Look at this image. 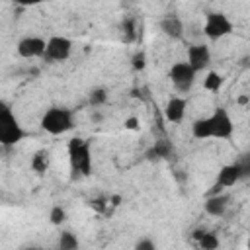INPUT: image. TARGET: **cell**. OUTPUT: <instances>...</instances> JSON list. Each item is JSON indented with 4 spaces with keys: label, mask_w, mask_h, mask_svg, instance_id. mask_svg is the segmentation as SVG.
I'll return each instance as SVG.
<instances>
[{
    "label": "cell",
    "mask_w": 250,
    "mask_h": 250,
    "mask_svg": "<svg viewBox=\"0 0 250 250\" xmlns=\"http://www.w3.org/2000/svg\"><path fill=\"white\" fill-rule=\"evenodd\" d=\"M59 248L61 250H74V248H78V238L72 232L62 230L59 234Z\"/></svg>",
    "instance_id": "cell-16"
},
{
    "label": "cell",
    "mask_w": 250,
    "mask_h": 250,
    "mask_svg": "<svg viewBox=\"0 0 250 250\" xmlns=\"http://www.w3.org/2000/svg\"><path fill=\"white\" fill-rule=\"evenodd\" d=\"M232 131V119L225 107H217L209 117H201L191 125V135L195 139H230Z\"/></svg>",
    "instance_id": "cell-1"
},
{
    "label": "cell",
    "mask_w": 250,
    "mask_h": 250,
    "mask_svg": "<svg viewBox=\"0 0 250 250\" xmlns=\"http://www.w3.org/2000/svg\"><path fill=\"white\" fill-rule=\"evenodd\" d=\"M195 70H193V66L186 61V62H174L172 66H170V72H168V76H170V80H172V84H174V88L180 92V94H188L189 92V88L193 86V82H195Z\"/></svg>",
    "instance_id": "cell-6"
},
{
    "label": "cell",
    "mask_w": 250,
    "mask_h": 250,
    "mask_svg": "<svg viewBox=\"0 0 250 250\" xmlns=\"http://www.w3.org/2000/svg\"><path fill=\"white\" fill-rule=\"evenodd\" d=\"M16 4H21V6H35V4H39V2H43V0H14Z\"/></svg>",
    "instance_id": "cell-25"
},
{
    "label": "cell",
    "mask_w": 250,
    "mask_h": 250,
    "mask_svg": "<svg viewBox=\"0 0 250 250\" xmlns=\"http://www.w3.org/2000/svg\"><path fill=\"white\" fill-rule=\"evenodd\" d=\"M236 166L240 170V178L242 180H250V150L248 152H242L236 160Z\"/></svg>",
    "instance_id": "cell-18"
},
{
    "label": "cell",
    "mask_w": 250,
    "mask_h": 250,
    "mask_svg": "<svg viewBox=\"0 0 250 250\" xmlns=\"http://www.w3.org/2000/svg\"><path fill=\"white\" fill-rule=\"evenodd\" d=\"M234 29L232 21L229 20L227 14L223 12H209L205 16V23H203V33L209 37V39H223L227 35H230Z\"/></svg>",
    "instance_id": "cell-5"
},
{
    "label": "cell",
    "mask_w": 250,
    "mask_h": 250,
    "mask_svg": "<svg viewBox=\"0 0 250 250\" xmlns=\"http://www.w3.org/2000/svg\"><path fill=\"white\" fill-rule=\"evenodd\" d=\"M221 84H223V76L219 72H215V70H211L203 80V88L209 90V92H217L221 88Z\"/></svg>",
    "instance_id": "cell-17"
},
{
    "label": "cell",
    "mask_w": 250,
    "mask_h": 250,
    "mask_svg": "<svg viewBox=\"0 0 250 250\" xmlns=\"http://www.w3.org/2000/svg\"><path fill=\"white\" fill-rule=\"evenodd\" d=\"M172 152H174L172 143H168L166 139H160V141H156L154 146L146 152V156H148V158H168Z\"/></svg>",
    "instance_id": "cell-14"
},
{
    "label": "cell",
    "mask_w": 250,
    "mask_h": 250,
    "mask_svg": "<svg viewBox=\"0 0 250 250\" xmlns=\"http://www.w3.org/2000/svg\"><path fill=\"white\" fill-rule=\"evenodd\" d=\"M188 62L193 66L195 72L203 70L211 62V51L207 45H191L188 47Z\"/></svg>",
    "instance_id": "cell-9"
},
{
    "label": "cell",
    "mask_w": 250,
    "mask_h": 250,
    "mask_svg": "<svg viewBox=\"0 0 250 250\" xmlns=\"http://www.w3.org/2000/svg\"><path fill=\"white\" fill-rule=\"evenodd\" d=\"M186 107H188V100L184 96H172L164 107V115L170 123H180L186 115Z\"/></svg>",
    "instance_id": "cell-10"
},
{
    "label": "cell",
    "mask_w": 250,
    "mask_h": 250,
    "mask_svg": "<svg viewBox=\"0 0 250 250\" xmlns=\"http://www.w3.org/2000/svg\"><path fill=\"white\" fill-rule=\"evenodd\" d=\"M49 221L53 225H62L66 221V211L61 207V205H55L51 211H49Z\"/></svg>",
    "instance_id": "cell-21"
},
{
    "label": "cell",
    "mask_w": 250,
    "mask_h": 250,
    "mask_svg": "<svg viewBox=\"0 0 250 250\" xmlns=\"http://www.w3.org/2000/svg\"><path fill=\"white\" fill-rule=\"evenodd\" d=\"M203 234H205V229H195V230H193V238H195V240H199Z\"/></svg>",
    "instance_id": "cell-26"
},
{
    "label": "cell",
    "mask_w": 250,
    "mask_h": 250,
    "mask_svg": "<svg viewBox=\"0 0 250 250\" xmlns=\"http://www.w3.org/2000/svg\"><path fill=\"white\" fill-rule=\"evenodd\" d=\"M227 207H229V195H223L221 191L219 193H211L205 199V213H209L213 217H223Z\"/></svg>",
    "instance_id": "cell-11"
},
{
    "label": "cell",
    "mask_w": 250,
    "mask_h": 250,
    "mask_svg": "<svg viewBox=\"0 0 250 250\" xmlns=\"http://www.w3.org/2000/svg\"><path fill=\"white\" fill-rule=\"evenodd\" d=\"M105 100H107V92L104 88H94L88 96L90 105H102V104H105Z\"/></svg>",
    "instance_id": "cell-20"
},
{
    "label": "cell",
    "mask_w": 250,
    "mask_h": 250,
    "mask_svg": "<svg viewBox=\"0 0 250 250\" xmlns=\"http://www.w3.org/2000/svg\"><path fill=\"white\" fill-rule=\"evenodd\" d=\"M72 53V41L68 37H62V35H53L47 39V49H45V59L47 61H53V62H61V61H66Z\"/></svg>",
    "instance_id": "cell-7"
},
{
    "label": "cell",
    "mask_w": 250,
    "mask_h": 250,
    "mask_svg": "<svg viewBox=\"0 0 250 250\" xmlns=\"http://www.w3.org/2000/svg\"><path fill=\"white\" fill-rule=\"evenodd\" d=\"M133 68L135 70L145 68V53H135V57H133Z\"/></svg>",
    "instance_id": "cell-23"
},
{
    "label": "cell",
    "mask_w": 250,
    "mask_h": 250,
    "mask_svg": "<svg viewBox=\"0 0 250 250\" xmlns=\"http://www.w3.org/2000/svg\"><path fill=\"white\" fill-rule=\"evenodd\" d=\"M135 248L137 250H154V242L150 238H141V240H137Z\"/></svg>",
    "instance_id": "cell-22"
},
{
    "label": "cell",
    "mask_w": 250,
    "mask_h": 250,
    "mask_svg": "<svg viewBox=\"0 0 250 250\" xmlns=\"http://www.w3.org/2000/svg\"><path fill=\"white\" fill-rule=\"evenodd\" d=\"M49 168V150L47 148H39L33 156H31V170L37 174L47 172Z\"/></svg>",
    "instance_id": "cell-15"
},
{
    "label": "cell",
    "mask_w": 250,
    "mask_h": 250,
    "mask_svg": "<svg viewBox=\"0 0 250 250\" xmlns=\"http://www.w3.org/2000/svg\"><path fill=\"white\" fill-rule=\"evenodd\" d=\"M111 201H113V205H119V201H121V197H117V195H115V197H113Z\"/></svg>",
    "instance_id": "cell-28"
},
{
    "label": "cell",
    "mask_w": 250,
    "mask_h": 250,
    "mask_svg": "<svg viewBox=\"0 0 250 250\" xmlns=\"http://www.w3.org/2000/svg\"><path fill=\"white\" fill-rule=\"evenodd\" d=\"M139 127V119L137 117H127L125 119V129H137Z\"/></svg>",
    "instance_id": "cell-24"
},
{
    "label": "cell",
    "mask_w": 250,
    "mask_h": 250,
    "mask_svg": "<svg viewBox=\"0 0 250 250\" xmlns=\"http://www.w3.org/2000/svg\"><path fill=\"white\" fill-rule=\"evenodd\" d=\"M246 102H248V98H246V96H240V98H238V104H246Z\"/></svg>",
    "instance_id": "cell-27"
},
{
    "label": "cell",
    "mask_w": 250,
    "mask_h": 250,
    "mask_svg": "<svg viewBox=\"0 0 250 250\" xmlns=\"http://www.w3.org/2000/svg\"><path fill=\"white\" fill-rule=\"evenodd\" d=\"M197 242H199V248H203V250H215V248H219V238H217L215 232H207L205 230V234Z\"/></svg>",
    "instance_id": "cell-19"
},
{
    "label": "cell",
    "mask_w": 250,
    "mask_h": 250,
    "mask_svg": "<svg viewBox=\"0 0 250 250\" xmlns=\"http://www.w3.org/2000/svg\"><path fill=\"white\" fill-rule=\"evenodd\" d=\"M240 180H242V178H240V170H238L236 162L225 164V166L219 170V174H217V184L223 186V188H230V186H234V184L240 182Z\"/></svg>",
    "instance_id": "cell-13"
},
{
    "label": "cell",
    "mask_w": 250,
    "mask_h": 250,
    "mask_svg": "<svg viewBox=\"0 0 250 250\" xmlns=\"http://www.w3.org/2000/svg\"><path fill=\"white\" fill-rule=\"evenodd\" d=\"M25 137V131L21 129L20 121L8 107V104H0V145L4 148L18 145Z\"/></svg>",
    "instance_id": "cell-3"
},
{
    "label": "cell",
    "mask_w": 250,
    "mask_h": 250,
    "mask_svg": "<svg viewBox=\"0 0 250 250\" xmlns=\"http://www.w3.org/2000/svg\"><path fill=\"white\" fill-rule=\"evenodd\" d=\"M160 29L170 39H182L184 37V23L178 16H166L160 20Z\"/></svg>",
    "instance_id": "cell-12"
},
{
    "label": "cell",
    "mask_w": 250,
    "mask_h": 250,
    "mask_svg": "<svg viewBox=\"0 0 250 250\" xmlns=\"http://www.w3.org/2000/svg\"><path fill=\"white\" fill-rule=\"evenodd\" d=\"M45 49H47V41L41 39V37H35V35L23 37V39L18 43V55L23 57V59L43 57V55H45Z\"/></svg>",
    "instance_id": "cell-8"
},
{
    "label": "cell",
    "mask_w": 250,
    "mask_h": 250,
    "mask_svg": "<svg viewBox=\"0 0 250 250\" xmlns=\"http://www.w3.org/2000/svg\"><path fill=\"white\" fill-rule=\"evenodd\" d=\"M68 156H70V170L72 178L90 176L92 172V156H90V145L84 139H70L68 143Z\"/></svg>",
    "instance_id": "cell-2"
},
{
    "label": "cell",
    "mask_w": 250,
    "mask_h": 250,
    "mask_svg": "<svg viewBox=\"0 0 250 250\" xmlns=\"http://www.w3.org/2000/svg\"><path fill=\"white\" fill-rule=\"evenodd\" d=\"M248 248H250V236H248Z\"/></svg>",
    "instance_id": "cell-29"
},
{
    "label": "cell",
    "mask_w": 250,
    "mask_h": 250,
    "mask_svg": "<svg viewBox=\"0 0 250 250\" xmlns=\"http://www.w3.org/2000/svg\"><path fill=\"white\" fill-rule=\"evenodd\" d=\"M41 129L49 135H62L74 129V115L66 107H51L41 117Z\"/></svg>",
    "instance_id": "cell-4"
}]
</instances>
